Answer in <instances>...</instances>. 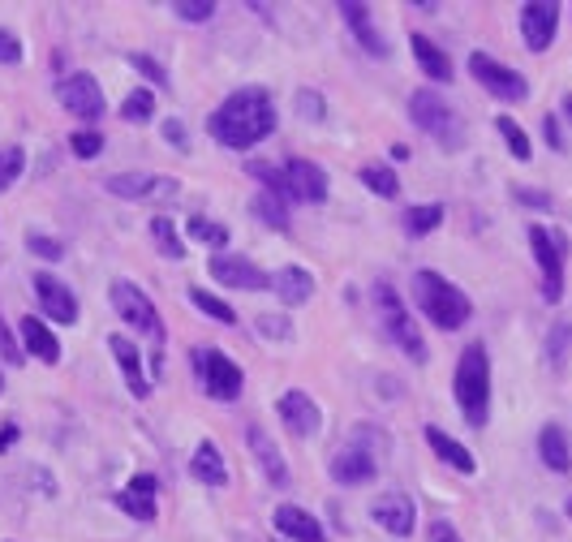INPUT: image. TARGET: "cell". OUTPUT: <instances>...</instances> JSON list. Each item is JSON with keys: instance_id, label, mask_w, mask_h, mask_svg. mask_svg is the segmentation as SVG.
I'll return each instance as SVG.
<instances>
[{"instance_id": "31", "label": "cell", "mask_w": 572, "mask_h": 542, "mask_svg": "<svg viewBox=\"0 0 572 542\" xmlns=\"http://www.w3.org/2000/svg\"><path fill=\"white\" fill-rule=\"evenodd\" d=\"M151 241H155V250L164 254V259H185V241L177 237V224L168 220V216H155L151 220Z\"/></svg>"}, {"instance_id": "53", "label": "cell", "mask_w": 572, "mask_h": 542, "mask_svg": "<svg viewBox=\"0 0 572 542\" xmlns=\"http://www.w3.org/2000/svg\"><path fill=\"white\" fill-rule=\"evenodd\" d=\"M560 112H564V121L572 125V91H564V99H560Z\"/></svg>"}, {"instance_id": "32", "label": "cell", "mask_w": 572, "mask_h": 542, "mask_svg": "<svg viewBox=\"0 0 572 542\" xmlns=\"http://www.w3.org/2000/svg\"><path fill=\"white\" fill-rule=\"evenodd\" d=\"M250 211L259 220H267V228H276V233H284V228H289V203H284V198H276V194H254V203H250Z\"/></svg>"}, {"instance_id": "25", "label": "cell", "mask_w": 572, "mask_h": 542, "mask_svg": "<svg viewBox=\"0 0 572 542\" xmlns=\"http://www.w3.org/2000/svg\"><path fill=\"white\" fill-rule=\"evenodd\" d=\"M340 13H345V22H349V31L357 35V44H362L370 56H375V61H383V56H388V39L375 31V22H370V9H366V5H353V0H345V5H340Z\"/></svg>"}, {"instance_id": "10", "label": "cell", "mask_w": 572, "mask_h": 542, "mask_svg": "<svg viewBox=\"0 0 572 542\" xmlns=\"http://www.w3.org/2000/svg\"><path fill=\"white\" fill-rule=\"evenodd\" d=\"M56 99L65 104L69 117L78 121H99L104 117V91H99V82L91 74H69L56 82Z\"/></svg>"}, {"instance_id": "18", "label": "cell", "mask_w": 572, "mask_h": 542, "mask_svg": "<svg viewBox=\"0 0 572 542\" xmlns=\"http://www.w3.org/2000/svg\"><path fill=\"white\" fill-rule=\"evenodd\" d=\"M246 448L254 452V461L263 465V474H267V482L271 487H289V465H284V456H280V448L271 444V435L263 431V426H246Z\"/></svg>"}, {"instance_id": "24", "label": "cell", "mask_w": 572, "mask_h": 542, "mask_svg": "<svg viewBox=\"0 0 572 542\" xmlns=\"http://www.w3.org/2000/svg\"><path fill=\"white\" fill-rule=\"evenodd\" d=\"M173 177H155V173H117L108 177V194L117 198H147V194H173Z\"/></svg>"}, {"instance_id": "26", "label": "cell", "mask_w": 572, "mask_h": 542, "mask_svg": "<svg viewBox=\"0 0 572 542\" xmlns=\"http://www.w3.org/2000/svg\"><path fill=\"white\" fill-rule=\"evenodd\" d=\"M18 327H22V345L31 349L39 362H48V366L61 362V340H56V332H52L44 319H39V315H26Z\"/></svg>"}, {"instance_id": "7", "label": "cell", "mask_w": 572, "mask_h": 542, "mask_svg": "<svg viewBox=\"0 0 572 542\" xmlns=\"http://www.w3.org/2000/svg\"><path fill=\"white\" fill-rule=\"evenodd\" d=\"M194 370H198V379H203V388H207L211 401L233 405L241 396V388H246L241 366L228 358V353H220V349H194Z\"/></svg>"}, {"instance_id": "44", "label": "cell", "mask_w": 572, "mask_h": 542, "mask_svg": "<svg viewBox=\"0 0 572 542\" xmlns=\"http://www.w3.org/2000/svg\"><path fill=\"white\" fill-rule=\"evenodd\" d=\"M254 327H259L267 340H289L293 336V323L284 315H259V319H254Z\"/></svg>"}, {"instance_id": "2", "label": "cell", "mask_w": 572, "mask_h": 542, "mask_svg": "<svg viewBox=\"0 0 572 542\" xmlns=\"http://www.w3.org/2000/svg\"><path fill=\"white\" fill-rule=\"evenodd\" d=\"M409 289H413L418 310L439 327V332H456V327H465L469 315H474V302H469L452 280H443L439 271L418 267V271H413V280H409Z\"/></svg>"}, {"instance_id": "21", "label": "cell", "mask_w": 572, "mask_h": 542, "mask_svg": "<svg viewBox=\"0 0 572 542\" xmlns=\"http://www.w3.org/2000/svg\"><path fill=\"white\" fill-rule=\"evenodd\" d=\"M271 293H276L284 306H306L310 297H314V276H310L306 267L289 263V267L271 271Z\"/></svg>"}, {"instance_id": "3", "label": "cell", "mask_w": 572, "mask_h": 542, "mask_svg": "<svg viewBox=\"0 0 572 542\" xmlns=\"http://www.w3.org/2000/svg\"><path fill=\"white\" fill-rule=\"evenodd\" d=\"M452 396L474 431L486 426V418H491V358H486L482 340L465 345L461 362H456V375H452Z\"/></svg>"}, {"instance_id": "30", "label": "cell", "mask_w": 572, "mask_h": 542, "mask_svg": "<svg viewBox=\"0 0 572 542\" xmlns=\"http://www.w3.org/2000/svg\"><path fill=\"white\" fill-rule=\"evenodd\" d=\"M400 224H405V233H409V237H426V233H435V228L443 224V203H418V207H409L405 216H400Z\"/></svg>"}, {"instance_id": "37", "label": "cell", "mask_w": 572, "mask_h": 542, "mask_svg": "<svg viewBox=\"0 0 572 542\" xmlns=\"http://www.w3.org/2000/svg\"><path fill=\"white\" fill-rule=\"evenodd\" d=\"M121 117L134 121V125L151 121V117H155V95H151V87H138L130 99H125V104H121Z\"/></svg>"}, {"instance_id": "29", "label": "cell", "mask_w": 572, "mask_h": 542, "mask_svg": "<svg viewBox=\"0 0 572 542\" xmlns=\"http://www.w3.org/2000/svg\"><path fill=\"white\" fill-rule=\"evenodd\" d=\"M190 474L203 482V487H224L228 482V469H224V456L220 448L211 444V439H203V444L194 448V461H190Z\"/></svg>"}, {"instance_id": "14", "label": "cell", "mask_w": 572, "mask_h": 542, "mask_svg": "<svg viewBox=\"0 0 572 542\" xmlns=\"http://www.w3.org/2000/svg\"><path fill=\"white\" fill-rule=\"evenodd\" d=\"M284 181H289L293 203H323L327 198V173L310 160H284Z\"/></svg>"}, {"instance_id": "9", "label": "cell", "mask_w": 572, "mask_h": 542, "mask_svg": "<svg viewBox=\"0 0 572 542\" xmlns=\"http://www.w3.org/2000/svg\"><path fill=\"white\" fill-rule=\"evenodd\" d=\"M469 74H474L495 99H504V104H521V99H529V82L517 74V69L499 65L495 56H486V52L469 56Z\"/></svg>"}, {"instance_id": "1", "label": "cell", "mask_w": 572, "mask_h": 542, "mask_svg": "<svg viewBox=\"0 0 572 542\" xmlns=\"http://www.w3.org/2000/svg\"><path fill=\"white\" fill-rule=\"evenodd\" d=\"M207 134L228 151H250L276 134V104H271V95L263 87H241L211 112Z\"/></svg>"}, {"instance_id": "36", "label": "cell", "mask_w": 572, "mask_h": 542, "mask_svg": "<svg viewBox=\"0 0 572 542\" xmlns=\"http://www.w3.org/2000/svg\"><path fill=\"white\" fill-rule=\"evenodd\" d=\"M495 130L504 134V142H508V151H512V160H529V155H534V147H529V134L521 130L517 125V117H495Z\"/></svg>"}, {"instance_id": "35", "label": "cell", "mask_w": 572, "mask_h": 542, "mask_svg": "<svg viewBox=\"0 0 572 542\" xmlns=\"http://www.w3.org/2000/svg\"><path fill=\"white\" fill-rule=\"evenodd\" d=\"M190 302H194L198 310H203V315H207V319H216V323H224V327H233V323H237V310H233V306H228V302H224V297H216V293H207V289H198V284H194V289H190Z\"/></svg>"}, {"instance_id": "12", "label": "cell", "mask_w": 572, "mask_h": 542, "mask_svg": "<svg viewBox=\"0 0 572 542\" xmlns=\"http://www.w3.org/2000/svg\"><path fill=\"white\" fill-rule=\"evenodd\" d=\"M555 31H560V5H551V0H529L521 9V39L529 52H547Z\"/></svg>"}, {"instance_id": "42", "label": "cell", "mask_w": 572, "mask_h": 542, "mask_svg": "<svg viewBox=\"0 0 572 542\" xmlns=\"http://www.w3.org/2000/svg\"><path fill=\"white\" fill-rule=\"evenodd\" d=\"M130 65L138 69L142 78H151L155 87H168V74H164V65L155 61V56H147V52H130Z\"/></svg>"}, {"instance_id": "46", "label": "cell", "mask_w": 572, "mask_h": 542, "mask_svg": "<svg viewBox=\"0 0 572 542\" xmlns=\"http://www.w3.org/2000/svg\"><path fill=\"white\" fill-rule=\"evenodd\" d=\"M18 61H22V44H18V35L0 31V65H18Z\"/></svg>"}, {"instance_id": "33", "label": "cell", "mask_w": 572, "mask_h": 542, "mask_svg": "<svg viewBox=\"0 0 572 542\" xmlns=\"http://www.w3.org/2000/svg\"><path fill=\"white\" fill-rule=\"evenodd\" d=\"M185 233H190L194 241H203V246H211L216 254H224V246H228V228L207 220V216H190L185 220Z\"/></svg>"}, {"instance_id": "48", "label": "cell", "mask_w": 572, "mask_h": 542, "mask_svg": "<svg viewBox=\"0 0 572 542\" xmlns=\"http://www.w3.org/2000/svg\"><path fill=\"white\" fill-rule=\"evenodd\" d=\"M0 353H5V362L22 366V349H18V340L9 336V327H5V323H0Z\"/></svg>"}, {"instance_id": "28", "label": "cell", "mask_w": 572, "mask_h": 542, "mask_svg": "<svg viewBox=\"0 0 572 542\" xmlns=\"http://www.w3.org/2000/svg\"><path fill=\"white\" fill-rule=\"evenodd\" d=\"M409 48H413V61H418V69H422V74L431 78V82H452V61H448V56H443L426 35L413 31V35H409Z\"/></svg>"}, {"instance_id": "19", "label": "cell", "mask_w": 572, "mask_h": 542, "mask_svg": "<svg viewBox=\"0 0 572 542\" xmlns=\"http://www.w3.org/2000/svg\"><path fill=\"white\" fill-rule=\"evenodd\" d=\"M108 349H112V358H117L125 383H130L134 401H147V396H151V383H147V375H142V353L134 349V340H130V336H108Z\"/></svg>"}, {"instance_id": "11", "label": "cell", "mask_w": 572, "mask_h": 542, "mask_svg": "<svg viewBox=\"0 0 572 542\" xmlns=\"http://www.w3.org/2000/svg\"><path fill=\"white\" fill-rule=\"evenodd\" d=\"M211 280H220L224 289H271V276L263 267H254V259H246V254H216V259L207 263Z\"/></svg>"}, {"instance_id": "22", "label": "cell", "mask_w": 572, "mask_h": 542, "mask_svg": "<svg viewBox=\"0 0 572 542\" xmlns=\"http://www.w3.org/2000/svg\"><path fill=\"white\" fill-rule=\"evenodd\" d=\"M276 530L289 538V542H327V534H323V525L310 517L306 508H297V504H280L276 508Z\"/></svg>"}, {"instance_id": "40", "label": "cell", "mask_w": 572, "mask_h": 542, "mask_svg": "<svg viewBox=\"0 0 572 542\" xmlns=\"http://www.w3.org/2000/svg\"><path fill=\"white\" fill-rule=\"evenodd\" d=\"M173 13L181 22H211L216 18V5H211V0H177Z\"/></svg>"}, {"instance_id": "17", "label": "cell", "mask_w": 572, "mask_h": 542, "mask_svg": "<svg viewBox=\"0 0 572 542\" xmlns=\"http://www.w3.org/2000/svg\"><path fill=\"white\" fill-rule=\"evenodd\" d=\"M379 474V465H375V456H370L366 448H340L332 456V478L340 482V487H370Z\"/></svg>"}, {"instance_id": "6", "label": "cell", "mask_w": 572, "mask_h": 542, "mask_svg": "<svg viewBox=\"0 0 572 542\" xmlns=\"http://www.w3.org/2000/svg\"><path fill=\"white\" fill-rule=\"evenodd\" d=\"M529 250L538 259V276H542V302H560L564 297V254L568 241L560 233H551L547 224H529Z\"/></svg>"}, {"instance_id": "8", "label": "cell", "mask_w": 572, "mask_h": 542, "mask_svg": "<svg viewBox=\"0 0 572 542\" xmlns=\"http://www.w3.org/2000/svg\"><path fill=\"white\" fill-rule=\"evenodd\" d=\"M112 306H117V315L125 319V327H138V332H147L160 340L164 327H160V310L151 306V297L138 289L134 280H112Z\"/></svg>"}, {"instance_id": "54", "label": "cell", "mask_w": 572, "mask_h": 542, "mask_svg": "<svg viewBox=\"0 0 572 542\" xmlns=\"http://www.w3.org/2000/svg\"><path fill=\"white\" fill-rule=\"evenodd\" d=\"M564 512H568V521H572V495H568V504H564Z\"/></svg>"}, {"instance_id": "38", "label": "cell", "mask_w": 572, "mask_h": 542, "mask_svg": "<svg viewBox=\"0 0 572 542\" xmlns=\"http://www.w3.org/2000/svg\"><path fill=\"white\" fill-rule=\"evenodd\" d=\"M22 173H26V151L22 147H0V190H9Z\"/></svg>"}, {"instance_id": "20", "label": "cell", "mask_w": 572, "mask_h": 542, "mask_svg": "<svg viewBox=\"0 0 572 542\" xmlns=\"http://www.w3.org/2000/svg\"><path fill=\"white\" fill-rule=\"evenodd\" d=\"M422 435H426V444H431V452L439 456L443 465H452L456 474H478V461H474V452H469L461 439H452L448 431H439V426H422Z\"/></svg>"}, {"instance_id": "50", "label": "cell", "mask_w": 572, "mask_h": 542, "mask_svg": "<svg viewBox=\"0 0 572 542\" xmlns=\"http://www.w3.org/2000/svg\"><path fill=\"white\" fill-rule=\"evenodd\" d=\"M164 138H168V142H173V147H181V151H185V147H190V134H185V130H181V121H177V117H168V121H164Z\"/></svg>"}, {"instance_id": "47", "label": "cell", "mask_w": 572, "mask_h": 542, "mask_svg": "<svg viewBox=\"0 0 572 542\" xmlns=\"http://www.w3.org/2000/svg\"><path fill=\"white\" fill-rule=\"evenodd\" d=\"M426 538H431V542H465L461 534H456L452 521H431V525H426Z\"/></svg>"}, {"instance_id": "43", "label": "cell", "mask_w": 572, "mask_h": 542, "mask_svg": "<svg viewBox=\"0 0 572 542\" xmlns=\"http://www.w3.org/2000/svg\"><path fill=\"white\" fill-rule=\"evenodd\" d=\"M512 198H517L521 207H534V211H551L555 207V198L551 194H542V190H529V185H508Z\"/></svg>"}, {"instance_id": "15", "label": "cell", "mask_w": 572, "mask_h": 542, "mask_svg": "<svg viewBox=\"0 0 572 542\" xmlns=\"http://www.w3.org/2000/svg\"><path fill=\"white\" fill-rule=\"evenodd\" d=\"M35 297H39V306H44L48 323L65 327V323L78 319V302H74V293H69V284L48 276V271H39V276H35Z\"/></svg>"}, {"instance_id": "5", "label": "cell", "mask_w": 572, "mask_h": 542, "mask_svg": "<svg viewBox=\"0 0 572 542\" xmlns=\"http://www.w3.org/2000/svg\"><path fill=\"white\" fill-rule=\"evenodd\" d=\"M375 306H379V319H383V327H388L392 345H396V349H405L413 362H426V336H422V327L413 323V315L405 310V302H400V293L392 289L388 280H379V284H375Z\"/></svg>"}, {"instance_id": "39", "label": "cell", "mask_w": 572, "mask_h": 542, "mask_svg": "<svg viewBox=\"0 0 572 542\" xmlns=\"http://www.w3.org/2000/svg\"><path fill=\"white\" fill-rule=\"evenodd\" d=\"M568 323H551V336H547V362L551 370H564V353H568Z\"/></svg>"}, {"instance_id": "51", "label": "cell", "mask_w": 572, "mask_h": 542, "mask_svg": "<svg viewBox=\"0 0 572 542\" xmlns=\"http://www.w3.org/2000/svg\"><path fill=\"white\" fill-rule=\"evenodd\" d=\"M542 134H547V142L555 151H564V134H560V121L555 117H542Z\"/></svg>"}, {"instance_id": "4", "label": "cell", "mask_w": 572, "mask_h": 542, "mask_svg": "<svg viewBox=\"0 0 572 542\" xmlns=\"http://www.w3.org/2000/svg\"><path fill=\"white\" fill-rule=\"evenodd\" d=\"M409 117H413V125L426 134V138H435L443 151H456L465 142V125H461V117L452 112V104L443 99L439 91H418L409 99Z\"/></svg>"}, {"instance_id": "27", "label": "cell", "mask_w": 572, "mask_h": 542, "mask_svg": "<svg viewBox=\"0 0 572 542\" xmlns=\"http://www.w3.org/2000/svg\"><path fill=\"white\" fill-rule=\"evenodd\" d=\"M538 456H542V465H547L551 474H568L572 469V448H568L560 422H547L538 431Z\"/></svg>"}, {"instance_id": "13", "label": "cell", "mask_w": 572, "mask_h": 542, "mask_svg": "<svg viewBox=\"0 0 572 542\" xmlns=\"http://www.w3.org/2000/svg\"><path fill=\"white\" fill-rule=\"evenodd\" d=\"M276 413H280V422L289 426L297 439H310V435L323 426V409L314 405V396L302 392V388H289V392H284L280 401H276Z\"/></svg>"}, {"instance_id": "23", "label": "cell", "mask_w": 572, "mask_h": 542, "mask_svg": "<svg viewBox=\"0 0 572 542\" xmlns=\"http://www.w3.org/2000/svg\"><path fill=\"white\" fill-rule=\"evenodd\" d=\"M117 508L134 521H155V478L151 474H134L130 487L117 491Z\"/></svg>"}, {"instance_id": "52", "label": "cell", "mask_w": 572, "mask_h": 542, "mask_svg": "<svg viewBox=\"0 0 572 542\" xmlns=\"http://www.w3.org/2000/svg\"><path fill=\"white\" fill-rule=\"evenodd\" d=\"M9 444H18V426H0V452H5Z\"/></svg>"}, {"instance_id": "45", "label": "cell", "mask_w": 572, "mask_h": 542, "mask_svg": "<svg viewBox=\"0 0 572 542\" xmlns=\"http://www.w3.org/2000/svg\"><path fill=\"white\" fill-rule=\"evenodd\" d=\"M26 250H31V254H39V259H61V254H65V246H61V241H56V237H44V233H31V237H26Z\"/></svg>"}, {"instance_id": "34", "label": "cell", "mask_w": 572, "mask_h": 542, "mask_svg": "<svg viewBox=\"0 0 572 542\" xmlns=\"http://www.w3.org/2000/svg\"><path fill=\"white\" fill-rule=\"evenodd\" d=\"M357 177H362L366 190L379 194V198H396V194H400V181H396V173H392V164H366Z\"/></svg>"}, {"instance_id": "41", "label": "cell", "mask_w": 572, "mask_h": 542, "mask_svg": "<svg viewBox=\"0 0 572 542\" xmlns=\"http://www.w3.org/2000/svg\"><path fill=\"white\" fill-rule=\"evenodd\" d=\"M69 147H74L78 160H95V155L104 151V134H95V130H78L74 138H69Z\"/></svg>"}, {"instance_id": "16", "label": "cell", "mask_w": 572, "mask_h": 542, "mask_svg": "<svg viewBox=\"0 0 572 542\" xmlns=\"http://www.w3.org/2000/svg\"><path fill=\"white\" fill-rule=\"evenodd\" d=\"M370 517H375V525H383L392 538H409L413 525H418V508H413L409 495H383L370 504Z\"/></svg>"}, {"instance_id": "55", "label": "cell", "mask_w": 572, "mask_h": 542, "mask_svg": "<svg viewBox=\"0 0 572 542\" xmlns=\"http://www.w3.org/2000/svg\"><path fill=\"white\" fill-rule=\"evenodd\" d=\"M0 392H5V379H0Z\"/></svg>"}, {"instance_id": "49", "label": "cell", "mask_w": 572, "mask_h": 542, "mask_svg": "<svg viewBox=\"0 0 572 542\" xmlns=\"http://www.w3.org/2000/svg\"><path fill=\"white\" fill-rule=\"evenodd\" d=\"M297 104H302V112H306L310 121H323V99L314 95V91H302V95H297Z\"/></svg>"}]
</instances>
